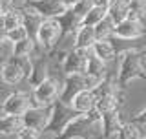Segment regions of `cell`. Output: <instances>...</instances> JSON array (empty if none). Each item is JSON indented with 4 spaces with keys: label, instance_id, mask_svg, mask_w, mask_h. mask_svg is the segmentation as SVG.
<instances>
[{
    "label": "cell",
    "instance_id": "cb8c5ba5",
    "mask_svg": "<svg viewBox=\"0 0 146 139\" xmlns=\"http://www.w3.org/2000/svg\"><path fill=\"white\" fill-rule=\"evenodd\" d=\"M106 17L117 26L119 22H122V20L128 18V6H124V4H117V2H110V6L106 9Z\"/></svg>",
    "mask_w": 146,
    "mask_h": 139
},
{
    "label": "cell",
    "instance_id": "4316f807",
    "mask_svg": "<svg viewBox=\"0 0 146 139\" xmlns=\"http://www.w3.org/2000/svg\"><path fill=\"white\" fill-rule=\"evenodd\" d=\"M102 18H106V7H99V6H93L86 13V17L82 18V26H90V27H95Z\"/></svg>",
    "mask_w": 146,
    "mask_h": 139
},
{
    "label": "cell",
    "instance_id": "f546056e",
    "mask_svg": "<svg viewBox=\"0 0 146 139\" xmlns=\"http://www.w3.org/2000/svg\"><path fill=\"white\" fill-rule=\"evenodd\" d=\"M26 37H27V31L22 26H18V27H15V29L7 31V33H6V40H9L11 44H17V42H20V40H24Z\"/></svg>",
    "mask_w": 146,
    "mask_h": 139
},
{
    "label": "cell",
    "instance_id": "4fadbf2b",
    "mask_svg": "<svg viewBox=\"0 0 146 139\" xmlns=\"http://www.w3.org/2000/svg\"><path fill=\"white\" fill-rule=\"evenodd\" d=\"M0 81L7 86H18L22 81H26V77L17 64H13L11 61H6L0 64Z\"/></svg>",
    "mask_w": 146,
    "mask_h": 139
},
{
    "label": "cell",
    "instance_id": "e575fe53",
    "mask_svg": "<svg viewBox=\"0 0 146 139\" xmlns=\"http://www.w3.org/2000/svg\"><path fill=\"white\" fill-rule=\"evenodd\" d=\"M0 2H2V6H4V11H6L7 7L13 6V0H0Z\"/></svg>",
    "mask_w": 146,
    "mask_h": 139
},
{
    "label": "cell",
    "instance_id": "f35d334b",
    "mask_svg": "<svg viewBox=\"0 0 146 139\" xmlns=\"http://www.w3.org/2000/svg\"><path fill=\"white\" fill-rule=\"evenodd\" d=\"M141 139H146V132H144V136H143V137H141Z\"/></svg>",
    "mask_w": 146,
    "mask_h": 139
},
{
    "label": "cell",
    "instance_id": "484cf974",
    "mask_svg": "<svg viewBox=\"0 0 146 139\" xmlns=\"http://www.w3.org/2000/svg\"><path fill=\"white\" fill-rule=\"evenodd\" d=\"M113 27H115V24H113L108 17L102 18V20H100L99 24L93 27L95 39H97V40H110L113 37Z\"/></svg>",
    "mask_w": 146,
    "mask_h": 139
},
{
    "label": "cell",
    "instance_id": "8fae6325",
    "mask_svg": "<svg viewBox=\"0 0 146 139\" xmlns=\"http://www.w3.org/2000/svg\"><path fill=\"white\" fill-rule=\"evenodd\" d=\"M124 123H126V121H122L121 108H119V110H113V112L104 114L102 119H100V126H102V137H104V139H115L117 132L121 130V126H122Z\"/></svg>",
    "mask_w": 146,
    "mask_h": 139
},
{
    "label": "cell",
    "instance_id": "7402d4cb",
    "mask_svg": "<svg viewBox=\"0 0 146 139\" xmlns=\"http://www.w3.org/2000/svg\"><path fill=\"white\" fill-rule=\"evenodd\" d=\"M121 104H122V101H121V97H119V94L117 95H108V97H102V99L95 101V110H97L100 115H104L108 112L119 110Z\"/></svg>",
    "mask_w": 146,
    "mask_h": 139
},
{
    "label": "cell",
    "instance_id": "1f68e13d",
    "mask_svg": "<svg viewBox=\"0 0 146 139\" xmlns=\"http://www.w3.org/2000/svg\"><path fill=\"white\" fill-rule=\"evenodd\" d=\"M17 139H42V134L36 132V130H31L27 126H22L17 132Z\"/></svg>",
    "mask_w": 146,
    "mask_h": 139
},
{
    "label": "cell",
    "instance_id": "8d00e7d4",
    "mask_svg": "<svg viewBox=\"0 0 146 139\" xmlns=\"http://www.w3.org/2000/svg\"><path fill=\"white\" fill-rule=\"evenodd\" d=\"M111 2H117V4H124V6H128V4H130V0H111Z\"/></svg>",
    "mask_w": 146,
    "mask_h": 139
},
{
    "label": "cell",
    "instance_id": "ffe728a7",
    "mask_svg": "<svg viewBox=\"0 0 146 139\" xmlns=\"http://www.w3.org/2000/svg\"><path fill=\"white\" fill-rule=\"evenodd\" d=\"M144 132H146L144 126H141V124H137L133 121H126L121 126V130L117 132L115 139H141L144 136Z\"/></svg>",
    "mask_w": 146,
    "mask_h": 139
},
{
    "label": "cell",
    "instance_id": "9c48e42d",
    "mask_svg": "<svg viewBox=\"0 0 146 139\" xmlns=\"http://www.w3.org/2000/svg\"><path fill=\"white\" fill-rule=\"evenodd\" d=\"M26 6H29L33 11H36L44 20H48V18H58L68 9L60 0H27Z\"/></svg>",
    "mask_w": 146,
    "mask_h": 139
},
{
    "label": "cell",
    "instance_id": "8992f818",
    "mask_svg": "<svg viewBox=\"0 0 146 139\" xmlns=\"http://www.w3.org/2000/svg\"><path fill=\"white\" fill-rule=\"evenodd\" d=\"M22 124L31 130H36L42 134L49 124L51 119V106H29L22 114Z\"/></svg>",
    "mask_w": 146,
    "mask_h": 139
},
{
    "label": "cell",
    "instance_id": "9a60e30c",
    "mask_svg": "<svg viewBox=\"0 0 146 139\" xmlns=\"http://www.w3.org/2000/svg\"><path fill=\"white\" fill-rule=\"evenodd\" d=\"M70 106L73 108V112L79 114V115L88 114L90 110H93V108H95L93 94H91L90 90H80L79 94H77V95L71 99V104H70Z\"/></svg>",
    "mask_w": 146,
    "mask_h": 139
},
{
    "label": "cell",
    "instance_id": "d4e9b609",
    "mask_svg": "<svg viewBox=\"0 0 146 139\" xmlns=\"http://www.w3.org/2000/svg\"><path fill=\"white\" fill-rule=\"evenodd\" d=\"M2 17H4V29H6V33L18 26H22V17H20V9L18 7H7Z\"/></svg>",
    "mask_w": 146,
    "mask_h": 139
},
{
    "label": "cell",
    "instance_id": "603a6c76",
    "mask_svg": "<svg viewBox=\"0 0 146 139\" xmlns=\"http://www.w3.org/2000/svg\"><path fill=\"white\" fill-rule=\"evenodd\" d=\"M128 18L137 20L146 26V0H130V4H128Z\"/></svg>",
    "mask_w": 146,
    "mask_h": 139
},
{
    "label": "cell",
    "instance_id": "d590c367",
    "mask_svg": "<svg viewBox=\"0 0 146 139\" xmlns=\"http://www.w3.org/2000/svg\"><path fill=\"white\" fill-rule=\"evenodd\" d=\"M24 4H26V0H13L11 7H20V6H24Z\"/></svg>",
    "mask_w": 146,
    "mask_h": 139
},
{
    "label": "cell",
    "instance_id": "277c9868",
    "mask_svg": "<svg viewBox=\"0 0 146 139\" xmlns=\"http://www.w3.org/2000/svg\"><path fill=\"white\" fill-rule=\"evenodd\" d=\"M91 57V49L71 48L60 61V72L64 77L68 75H80L86 70V62Z\"/></svg>",
    "mask_w": 146,
    "mask_h": 139
},
{
    "label": "cell",
    "instance_id": "b9f144b4",
    "mask_svg": "<svg viewBox=\"0 0 146 139\" xmlns=\"http://www.w3.org/2000/svg\"><path fill=\"white\" fill-rule=\"evenodd\" d=\"M144 128H146V126H144Z\"/></svg>",
    "mask_w": 146,
    "mask_h": 139
},
{
    "label": "cell",
    "instance_id": "7a4b0ae2",
    "mask_svg": "<svg viewBox=\"0 0 146 139\" xmlns=\"http://www.w3.org/2000/svg\"><path fill=\"white\" fill-rule=\"evenodd\" d=\"M62 82L64 77H57L55 73H49L46 81L31 88V106H51L60 95Z\"/></svg>",
    "mask_w": 146,
    "mask_h": 139
},
{
    "label": "cell",
    "instance_id": "44dd1931",
    "mask_svg": "<svg viewBox=\"0 0 146 139\" xmlns=\"http://www.w3.org/2000/svg\"><path fill=\"white\" fill-rule=\"evenodd\" d=\"M36 51H38V46L29 37H26L24 40L13 44V57H33Z\"/></svg>",
    "mask_w": 146,
    "mask_h": 139
},
{
    "label": "cell",
    "instance_id": "f1b7e54d",
    "mask_svg": "<svg viewBox=\"0 0 146 139\" xmlns=\"http://www.w3.org/2000/svg\"><path fill=\"white\" fill-rule=\"evenodd\" d=\"M9 61L22 70V73H24V77L27 81V77H29V73H31V57H11Z\"/></svg>",
    "mask_w": 146,
    "mask_h": 139
},
{
    "label": "cell",
    "instance_id": "2e32d148",
    "mask_svg": "<svg viewBox=\"0 0 146 139\" xmlns=\"http://www.w3.org/2000/svg\"><path fill=\"white\" fill-rule=\"evenodd\" d=\"M57 22H58V26H60V29H62L60 37H73L75 31L82 26V18H79L71 9H66V13L58 17Z\"/></svg>",
    "mask_w": 146,
    "mask_h": 139
},
{
    "label": "cell",
    "instance_id": "ba28073f",
    "mask_svg": "<svg viewBox=\"0 0 146 139\" xmlns=\"http://www.w3.org/2000/svg\"><path fill=\"white\" fill-rule=\"evenodd\" d=\"M51 73V59L48 57V53L38 49L33 57H31V73L27 77V82L31 84V88L38 86L42 81L49 77Z\"/></svg>",
    "mask_w": 146,
    "mask_h": 139
},
{
    "label": "cell",
    "instance_id": "e0dca14e",
    "mask_svg": "<svg viewBox=\"0 0 146 139\" xmlns=\"http://www.w3.org/2000/svg\"><path fill=\"white\" fill-rule=\"evenodd\" d=\"M97 42L95 31L90 26H80L73 35V48H82V49H91V46Z\"/></svg>",
    "mask_w": 146,
    "mask_h": 139
},
{
    "label": "cell",
    "instance_id": "ab89813d",
    "mask_svg": "<svg viewBox=\"0 0 146 139\" xmlns=\"http://www.w3.org/2000/svg\"><path fill=\"white\" fill-rule=\"evenodd\" d=\"M2 13H4V11H2V9H0V15H2Z\"/></svg>",
    "mask_w": 146,
    "mask_h": 139
},
{
    "label": "cell",
    "instance_id": "74e56055",
    "mask_svg": "<svg viewBox=\"0 0 146 139\" xmlns=\"http://www.w3.org/2000/svg\"><path fill=\"white\" fill-rule=\"evenodd\" d=\"M0 9H2V11H4V6H2V2H0Z\"/></svg>",
    "mask_w": 146,
    "mask_h": 139
},
{
    "label": "cell",
    "instance_id": "52a82bcc",
    "mask_svg": "<svg viewBox=\"0 0 146 139\" xmlns=\"http://www.w3.org/2000/svg\"><path fill=\"white\" fill-rule=\"evenodd\" d=\"M31 106V95L26 92H11L2 99L0 114L2 115H17L22 117V114Z\"/></svg>",
    "mask_w": 146,
    "mask_h": 139
},
{
    "label": "cell",
    "instance_id": "4dcf8cb0",
    "mask_svg": "<svg viewBox=\"0 0 146 139\" xmlns=\"http://www.w3.org/2000/svg\"><path fill=\"white\" fill-rule=\"evenodd\" d=\"M13 57V44L9 40H2L0 42V64L9 61Z\"/></svg>",
    "mask_w": 146,
    "mask_h": 139
},
{
    "label": "cell",
    "instance_id": "d6986e66",
    "mask_svg": "<svg viewBox=\"0 0 146 139\" xmlns=\"http://www.w3.org/2000/svg\"><path fill=\"white\" fill-rule=\"evenodd\" d=\"M22 126V119L17 115H0V136H17Z\"/></svg>",
    "mask_w": 146,
    "mask_h": 139
},
{
    "label": "cell",
    "instance_id": "7c38bea8",
    "mask_svg": "<svg viewBox=\"0 0 146 139\" xmlns=\"http://www.w3.org/2000/svg\"><path fill=\"white\" fill-rule=\"evenodd\" d=\"M20 9V17H22V27L27 31V37L29 39H36V33H38V27H40V24L44 22V18L38 15L36 11H33L29 6H20L18 7Z\"/></svg>",
    "mask_w": 146,
    "mask_h": 139
},
{
    "label": "cell",
    "instance_id": "5bb4252c",
    "mask_svg": "<svg viewBox=\"0 0 146 139\" xmlns=\"http://www.w3.org/2000/svg\"><path fill=\"white\" fill-rule=\"evenodd\" d=\"M91 55L97 57L99 61H102L104 64H111L115 62L117 59V51H115V46L111 44V40H97L93 46H91Z\"/></svg>",
    "mask_w": 146,
    "mask_h": 139
},
{
    "label": "cell",
    "instance_id": "6da1fadb",
    "mask_svg": "<svg viewBox=\"0 0 146 139\" xmlns=\"http://www.w3.org/2000/svg\"><path fill=\"white\" fill-rule=\"evenodd\" d=\"M119 64L115 70V82L119 88H126L135 79H144L146 81V70L141 64V53L139 49H126V51L117 55Z\"/></svg>",
    "mask_w": 146,
    "mask_h": 139
},
{
    "label": "cell",
    "instance_id": "83f0119b",
    "mask_svg": "<svg viewBox=\"0 0 146 139\" xmlns=\"http://www.w3.org/2000/svg\"><path fill=\"white\" fill-rule=\"evenodd\" d=\"M91 7H93V0H79V2H77L73 7H70V9H71V11L75 13L79 18H84L86 13H88Z\"/></svg>",
    "mask_w": 146,
    "mask_h": 139
},
{
    "label": "cell",
    "instance_id": "d6a6232c",
    "mask_svg": "<svg viewBox=\"0 0 146 139\" xmlns=\"http://www.w3.org/2000/svg\"><path fill=\"white\" fill-rule=\"evenodd\" d=\"M131 121L137 123V124H141V126H146V106H144V108H143L139 114L135 115L133 119H131Z\"/></svg>",
    "mask_w": 146,
    "mask_h": 139
},
{
    "label": "cell",
    "instance_id": "30bf717a",
    "mask_svg": "<svg viewBox=\"0 0 146 139\" xmlns=\"http://www.w3.org/2000/svg\"><path fill=\"white\" fill-rule=\"evenodd\" d=\"M146 31V26L141 24V22L137 20H131V18H126V20L119 22V24L113 27V37L119 40H128V42H131V40H139L141 37L144 35Z\"/></svg>",
    "mask_w": 146,
    "mask_h": 139
},
{
    "label": "cell",
    "instance_id": "ac0fdd59",
    "mask_svg": "<svg viewBox=\"0 0 146 139\" xmlns=\"http://www.w3.org/2000/svg\"><path fill=\"white\" fill-rule=\"evenodd\" d=\"M84 73H86V75H90V77H95V79H99V81H102V79L108 77L110 66H108V64H104L102 61H99L97 57L91 55V57L88 59V62H86Z\"/></svg>",
    "mask_w": 146,
    "mask_h": 139
},
{
    "label": "cell",
    "instance_id": "3957f363",
    "mask_svg": "<svg viewBox=\"0 0 146 139\" xmlns=\"http://www.w3.org/2000/svg\"><path fill=\"white\" fill-rule=\"evenodd\" d=\"M75 115H79V114L73 112L71 106L64 104V103H60V101L57 99L51 104V119H49L48 128L42 132V139H55L68 124H70V121L75 117Z\"/></svg>",
    "mask_w": 146,
    "mask_h": 139
},
{
    "label": "cell",
    "instance_id": "836d02e7",
    "mask_svg": "<svg viewBox=\"0 0 146 139\" xmlns=\"http://www.w3.org/2000/svg\"><path fill=\"white\" fill-rule=\"evenodd\" d=\"M60 2H62V4H64V6H66L68 9H70V7H73V6H75V4L79 2V0H60Z\"/></svg>",
    "mask_w": 146,
    "mask_h": 139
},
{
    "label": "cell",
    "instance_id": "60d3db41",
    "mask_svg": "<svg viewBox=\"0 0 146 139\" xmlns=\"http://www.w3.org/2000/svg\"><path fill=\"white\" fill-rule=\"evenodd\" d=\"M26 2H27V0H26Z\"/></svg>",
    "mask_w": 146,
    "mask_h": 139
},
{
    "label": "cell",
    "instance_id": "5b68a950",
    "mask_svg": "<svg viewBox=\"0 0 146 139\" xmlns=\"http://www.w3.org/2000/svg\"><path fill=\"white\" fill-rule=\"evenodd\" d=\"M60 35H62V29H60V26H58L57 18H48V20H44L42 24H40L35 42L38 46V49H42V51H51V49H55V46L58 44Z\"/></svg>",
    "mask_w": 146,
    "mask_h": 139
}]
</instances>
